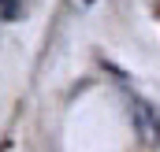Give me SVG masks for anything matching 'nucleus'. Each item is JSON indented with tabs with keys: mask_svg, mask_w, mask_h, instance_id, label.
I'll list each match as a JSON object with an SVG mask.
<instances>
[{
	"mask_svg": "<svg viewBox=\"0 0 160 152\" xmlns=\"http://www.w3.org/2000/svg\"><path fill=\"white\" fill-rule=\"evenodd\" d=\"M130 112H134V126L142 134V141H157L160 137V115L142 100V97H130Z\"/></svg>",
	"mask_w": 160,
	"mask_h": 152,
	"instance_id": "f257e3e1",
	"label": "nucleus"
},
{
	"mask_svg": "<svg viewBox=\"0 0 160 152\" xmlns=\"http://www.w3.org/2000/svg\"><path fill=\"white\" fill-rule=\"evenodd\" d=\"M0 15H4L8 22H15V19L26 15V7H22V0H0Z\"/></svg>",
	"mask_w": 160,
	"mask_h": 152,
	"instance_id": "f03ea898",
	"label": "nucleus"
},
{
	"mask_svg": "<svg viewBox=\"0 0 160 152\" xmlns=\"http://www.w3.org/2000/svg\"><path fill=\"white\" fill-rule=\"evenodd\" d=\"M82 4H93V0H82Z\"/></svg>",
	"mask_w": 160,
	"mask_h": 152,
	"instance_id": "7ed1b4c3",
	"label": "nucleus"
}]
</instances>
